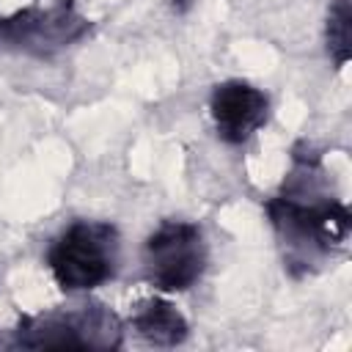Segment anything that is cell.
<instances>
[{
  "mask_svg": "<svg viewBox=\"0 0 352 352\" xmlns=\"http://www.w3.org/2000/svg\"><path fill=\"white\" fill-rule=\"evenodd\" d=\"M118 258V236L104 223H74L50 250V270L63 289L104 283Z\"/></svg>",
  "mask_w": 352,
  "mask_h": 352,
  "instance_id": "6da1fadb",
  "label": "cell"
},
{
  "mask_svg": "<svg viewBox=\"0 0 352 352\" xmlns=\"http://www.w3.org/2000/svg\"><path fill=\"white\" fill-rule=\"evenodd\" d=\"M146 270L157 289L182 292L192 286L204 270L206 250L198 226L192 223H165L146 242Z\"/></svg>",
  "mask_w": 352,
  "mask_h": 352,
  "instance_id": "7a4b0ae2",
  "label": "cell"
},
{
  "mask_svg": "<svg viewBox=\"0 0 352 352\" xmlns=\"http://www.w3.org/2000/svg\"><path fill=\"white\" fill-rule=\"evenodd\" d=\"M19 344L33 346V349H41V346L107 349V346L121 344V324L102 305H91V308H82V311H69V314L28 322L25 327H19Z\"/></svg>",
  "mask_w": 352,
  "mask_h": 352,
  "instance_id": "3957f363",
  "label": "cell"
},
{
  "mask_svg": "<svg viewBox=\"0 0 352 352\" xmlns=\"http://www.w3.org/2000/svg\"><path fill=\"white\" fill-rule=\"evenodd\" d=\"M88 22L72 11V6L60 3L52 6L47 11H33V8H22L19 14L8 16L0 22V36L25 47V50H55L63 47L74 38H80L85 33Z\"/></svg>",
  "mask_w": 352,
  "mask_h": 352,
  "instance_id": "277c9868",
  "label": "cell"
},
{
  "mask_svg": "<svg viewBox=\"0 0 352 352\" xmlns=\"http://www.w3.org/2000/svg\"><path fill=\"white\" fill-rule=\"evenodd\" d=\"M267 96L248 82H223L212 94V118L228 143L248 140L267 121Z\"/></svg>",
  "mask_w": 352,
  "mask_h": 352,
  "instance_id": "5b68a950",
  "label": "cell"
},
{
  "mask_svg": "<svg viewBox=\"0 0 352 352\" xmlns=\"http://www.w3.org/2000/svg\"><path fill=\"white\" fill-rule=\"evenodd\" d=\"M132 324H135V330L143 338H148L151 344H162V346L179 344L187 336V322L165 300H146V302H140L138 311H135Z\"/></svg>",
  "mask_w": 352,
  "mask_h": 352,
  "instance_id": "8992f818",
  "label": "cell"
},
{
  "mask_svg": "<svg viewBox=\"0 0 352 352\" xmlns=\"http://www.w3.org/2000/svg\"><path fill=\"white\" fill-rule=\"evenodd\" d=\"M349 25H352L349 3L346 0H338L330 8V16H327V50H330L336 66H344L349 60V55H352V33H349Z\"/></svg>",
  "mask_w": 352,
  "mask_h": 352,
  "instance_id": "52a82bcc",
  "label": "cell"
},
{
  "mask_svg": "<svg viewBox=\"0 0 352 352\" xmlns=\"http://www.w3.org/2000/svg\"><path fill=\"white\" fill-rule=\"evenodd\" d=\"M190 3H192V0H173V8H176V11H187Z\"/></svg>",
  "mask_w": 352,
  "mask_h": 352,
  "instance_id": "ba28073f",
  "label": "cell"
}]
</instances>
